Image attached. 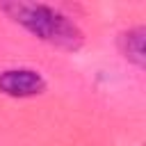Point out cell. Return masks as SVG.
I'll list each match as a JSON object with an SVG mask.
<instances>
[{
    "label": "cell",
    "mask_w": 146,
    "mask_h": 146,
    "mask_svg": "<svg viewBox=\"0 0 146 146\" xmlns=\"http://www.w3.org/2000/svg\"><path fill=\"white\" fill-rule=\"evenodd\" d=\"M9 18L32 32L36 39L62 48V50H78L84 41L82 30L62 11L41 5V2H7L0 7Z\"/></svg>",
    "instance_id": "obj_1"
},
{
    "label": "cell",
    "mask_w": 146,
    "mask_h": 146,
    "mask_svg": "<svg viewBox=\"0 0 146 146\" xmlns=\"http://www.w3.org/2000/svg\"><path fill=\"white\" fill-rule=\"evenodd\" d=\"M46 89V80L39 71L32 68H9L0 73V91L11 98H30L39 96Z\"/></svg>",
    "instance_id": "obj_2"
},
{
    "label": "cell",
    "mask_w": 146,
    "mask_h": 146,
    "mask_svg": "<svg viewBox=\"0 0 146 146\" xmlns=\"http://www.w3.org/2000/svg\"><path fill=\"white\" fill-rule=\"evenodd\" d=\"M144 34H146V30L141 25L121 34V52L128 62H132L137 66H144V59H146V55H144Z\"/></svg>",
    "instance_id": "obj_3"
}]
</instances>
